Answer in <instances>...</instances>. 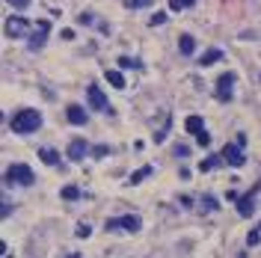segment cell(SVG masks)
I'll return each mask as SVG.
<instances>
[{"instance_id":"1","label":"cell","mask_w":261,"mask_h":258,"mask_svg":"<svg viewBox=\"0 0 261 258\" xmlns=\"http://www.w3.org/2000/svg\"><path fill=\"white\" fill-rule=\"evenodd\" d=\"M39 125H42V113L33 110V107H24L12 116V131L15 134H33V131H39Z\"/></svg>"},{"instance_id":"2","label":"cell","mask_w":261,"mask_h":258,"mask_svg":"<svg viewBox=\"0 0 261 258\" xmlns=\"http://www.w3.org/2000/svg\"><path fill=\"white\" fill-rule=\"evenodd\" d=\"M6 178H9V181H15V184H21V187H30V184L36 181L33 169H30V166H24V163L9 166V169H6Z\"/></svg>"},{"instance_id":"3","label":"cell","mask_w":261,"mask_h":258,"mask_svg":"<svg viewBox=\"0 0 261 258\" xmlns=\"http://www.w3.org/2000/svg\"><path fill=\"white\" fill-rule=\"evenodd\" d=\"M231 89H235V74H231V71L220 74V77H217V101L228 104L231 101Z\"/></svg>"},{"instance_id":"4","label":"cell","mask_w":261,"mask_h":258,"mask_svg":"<svg viewBox=\"0 0 261 258\" xmlns=\"http://www.w3.org/2000/svg\"><path fill=\"white\" fill-rule=\"evenodd\" d=\"M86 98H89V104H92V110L110 113V107H107V98H104V92L98 89V83H89V86H86Z\"/></svg>"},{"instance_id":"5","label":"cell","mask_w":261,"mask_h":258,"mask_svg":"<svg viewBox=\"0 0 261 258\" xmlns=\"http://www.w3.org/2000/svg\"><path fill=\"white\" fill-rule=\"evenodd\" d=\"M48 33H51V21H48V18H39V21H36V33H33V39H30V48H42V42L48 39Z\"/></svg>"},{"instance_id":"6","label":"cell","mask_w":261,"mask_h":258,"mask_svg":"<svg viewBox=\"0 0 261 258\" xmlns=\"http://www.w3.org/2000/svg\"><path fill=\"white\" fill-rule=\"evenodd\" d=\"M27 33V21L21 15H9L6 18V36L9 39H18V36H24Z\"/></svg>"},{"instance_id":"7","label":"cell","mask_w":261,"mask_h":258,"mask_svg":"<svg viewBox=\"0 0 261 258\" xmlns=\"http://www.w3.org/2000/svg\"><path fill=\"white\" fill-rule=\"evenodd\" d=\"M255 196H258V187H252L246 196L238 199V211H241V217H252V211H255V205H252V202H255Z\"/></svg>"},{"instance_id":"8","label":"cell","mask_w":261,"mask_h":258,"mask_svg":"<svg viewBox=\"0 0 261 258\" xmlns=\"http://www.w3.org/2000/svg\"><path fill=\"white\" fill-rule=\"evenodd\" d=\"M223 160L231 163V166H244V163H246V157L241 155V149H238V146H231V142L223 149Z\"/></svg>"},{"instance_id":"9","label":"cell","mask_w":261,"mask_h":258,"mask_svg":"<svg viewBox=\"0 0 261 258\" xmlns=\"http://www.w3.org/2000/svg\"><path fill=\"white\" fill-rule=\"evenodd\" d=\"M86 149H89L86 139H80V137L71 139V142H69V157H71V160H83V157H86Z\"/></svg>"},{"instance_id":"10","label":"cell","mask_w":261,"mask_h":258,"mask_svg":"<svg viewBox=\"0 0 261 258\" xmlns=\"http://www.w3.org/2000/svg\"><path fill=\"white\" fill-rule=\"evenodd\" d=\"M66 116H69L71 125H86V110H83V107H77V104H69Z\"/></svg>"},{"instance_id":"11","label":"cell","mask_w":261,"mask_h":258,"mask_svg":"<svg viewBox=\"0 0 261 258\" xmlns=\"http://www.w3.org/2000/svg\"><path fill=\"white\" fill-rule=\"evenodd\" d=\"M184 128H187V134H193V137L205 134V122H202V116H187V122H184Z\"/></svg>"},{"instance_id":"12","label":"cell","mask_w":261,"mask_h":258,"mask_svg":"<svg viewBox=\"0 0 261 258\" xmlns=\"http://www.w3.org/2000/svg\"><path fill=\"white\" fill-rule=\"evenodd\" d=\"M178 51L184 53V56H190V53L196 51V39H193V36H181V39H178Z\"/></svg>"},{"instance_id":"13","label":"cell","mask_w":261,"mask_h":258,"mask_svg":"<svg viewBox=\"0 0 261 258\" xmlns=\"http://www.w3.org/2000/svg\"><path fill=\"white\" fill-rule=\"evenodd\" d=\"M119 225H122L125 232H139V220L134 214H128V217H119Z\"/></svg>"},{"instance_id":"14","label":"cell","mask_w":261,"mask_h":258,"mask_svg":"<svg viewBox=\"0 0 261 258\" xmlns=\"http://www.w3.org/2000/svg\"><path fill=\"white\" fill-rule=\"evenodd\" d=\"M217 60H223V51H217V48H211V51L202 53V60H199V66H211V63H217Z\"/></svg>"},{"instance_id":"15","label":"cell","mask_w":261,"mask_h":258,"mask_svg":"<svg viewBox=\"0 0 261 258\" xmlns=\"http://www.w3.org/2000/svg\"><path fill=\"white\" fill-rule=\"evenodd\" d=\"M39 157H42V163H48V166H56V163H60V155H56L53 149H42Z\"/></svg>"},{"instance_id":"16","label":"cell","mask_w":261,"mask_h":258,"mask_svg":"<svg viewBox=\"0 0 261 258\" xmlns=\"http://www.w3.org/2000/svg\"><path fill=\"white\" fill-rule=\"evenodd\" d=\"M220 163H226V160H223V157H205V160L199 163V169H202V172H211V169H217Z\"/></svg>"},{"instance_id":"17","label":"cell","mask_w":261,"mask_h":258,"mask_svg":"<svg viewBox=\"0 0 261 258\" xmlns=\"http://www.w3.org/2000/svg\"><path fill=\"white\" fill-rule=\"evenodd\" d=\"M104 77H107V83H110V86H116V89H125V77L119 74V71H107Z\"/></svg>"},{"instance_id":"18","label":"cell","mask_w":261,"mask_h":258,"mask_svg":"<svg viewBox=\"0 0 261 258\" xmlns=\"http://www.w3.org/2000/svg\"><path fill=\"white\" fill-rule=\"evenodd\" d=\"M146 175H152V166H142V169H137L134 175H131V178H128V184H139Z\"/></svg>"},{"instance_id":"19","label":"cell","mask_w":261,"mask_h":258,"mask_svg":"<svg viewBox=\"0 0 261 258\" xmlns=\"http://www.w3.org/2000/svg\"><path fill=\"white\" fill-rule=\"evenodd\" d=\"M226 9H228V15H241V0H226Z\"/></svg>"},{"instance_id":"20","label":"cell","mask_w":261,"mask_h":258,"mask_svg":"<svg viewBox=\"0 0 261 258\" xmlns=\"http://www.w3.org/2000/svg\"><path fill=\"white\" fill-rule=\"evenodd\" d=\"M193 3H196V0H169V9L178 12V9H187V6H193Z\"/></svg>"},{"instance_id":"21","label":"cell","mask_w":261,"mask_h":258,"mask_svg":"<svg viewBox=\"0 0 261 258\" xmlns=\"http://www.w3.org/2000/svg\"><path fill=\"white\" fill-rule=\"evenodd\" d=\"M77 196H80V190H77V187H71V184L63 187V199H77Z\"/></svg>"},{"instance_id":"22","label":"cell","mask_w":261,"mask_h":258,"mask_svg":"<svg viewBox=\"0 0 261 258\" xmlns=\"http://www.w3.org/2000/svg\"><path fill=\"white\" fill-rule=\"evenodd\" d=\"M119 66H122V69H139V63L131 60V56H119Z\"/></svg>"},{"instance_id":"23","label":"cell","mask_w":261,"mask_h":258,"mask_svg":"<svg viewBox=\"0 0 261 258\" xmlns=\"http://www.w3.org/2000/svg\"><path fill=\"white\" fill-rule=\"evenodd\" d=\"M152 0H125V9H139V6H149Z\"/></svg>"},{"instance_id":"24","label":"cell","mask_w":261,"mask_h":258,"mask_svg":"<svg viewBox=\"0 0 261 258\" xmlns=\"http://www.w3.org/2000/svg\"><path fill=\"white\" fill-rule=\"evenodd\" d=\"M258 241H261V232H258V228H252V232L246 235V243H249V246H255Z\"/></svg>"},{"instance_id":"25","label":"cell","mask_w":261,"mask_h":258,"mask_svg":"<svg viewBox=\"0 0 261 258\" xmlns=\"http://www.w3.org/2000/svg\"><path fill=\"white\" fill-rule=\"evenodd\" d=\"M107 152H110L107 146H95V149H92V155L95 157H107Z\"/></svg>"},{"instance_id":"26","label":"cell","mask_w":261,"mask_h":258,"mask_svg":"<svg viewBox=\"0 0 261 258\" xmlns=\"http://www.w3.org/2000/svg\"><path fill=\"white\" fill-rule=\"evenodd\" d=\"M196 142H199V146H211V134H208V131H205V134H199Z\"/></svg>"},{"instance_id":"27","label":"cell","mask_w":261,"mask_h":258,"mask_svg":"<svg viewBox=\"0 0 261 258\" xmlns=\"http://www.w3.org/2000/svg\"><path fill=\"white\" fill-rule=\"evenodd\" d=\"M9 3H12L15 9H27V6H30V0H9Z\"/></svg>"},{"instance_id":"28","label":"cell","mask_w":261,"mask_h":258,"mask_svg":"<svg viewBox=\"0 0 261 258\" xmlns=\"http://www.w3.org/2000/svg\"><path fill=\"white\" fill-rule=\"evenodd\" d=\"M163 21H166V15L160 12V15H155V18H152V27H157V24H163Z\"/></svg>"},{"instance_id":"29","label":"cell","mask_w":261,"mask_h":258,"mask_svg":"<svg viewBox=\"0 0 261 258\" xmlns=\"http://www.w3.org/2000/svg\"><path fill=\"white\" fill-rule=\"evenodd\" d=\"M205 208H211V211H214V208H217V199H214V196H205Z\"/></svg>"},{"instance_id":"30","label":"cell","mask_w":261,"mask_h":258,"mask_svg":"<svg viewBox=\"0 0 261 258\" xmlns=\"http://www.w3.org/2000/svg\"><path fill=\"white\" fill-rule=\"evenodd\" d=\"M175 155L184 157V155H190V149H184V146H175Z\"/></svg>"},{"instance_id":"31","label":"cell","mask_w":261,"mask_h":258,"mask_svg":"<svg viewBox=\"0 0 261 258\" xmlns=\"http://www.w3.org/2000/svg\"><path fill=\"white\" fill-rule=\"evenodd\" d=\"M77 238H89V225H80L77 228Z\"/></svg>"},{"instance_id":"32","label":"cell","mask_w":261,"mask_h":258,"mask_svg":"<svg viewBox=\"0 0 261 258\" xmlns=\"http://www.w3.org/2000/svg\"><path fill=\"white\" fill-rule=\"evenodd\" d=\"M71 258H77V255H71Z\"/></svg>"}]
</instances>
